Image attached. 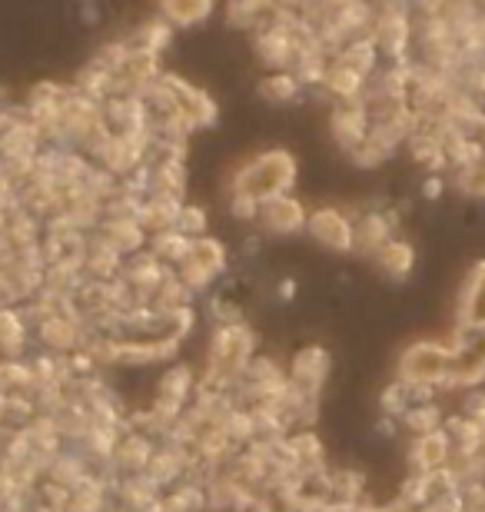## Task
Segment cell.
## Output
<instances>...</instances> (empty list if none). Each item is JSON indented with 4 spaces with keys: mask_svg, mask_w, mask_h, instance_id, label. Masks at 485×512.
Here are the masks:
<instances>
[{
    "mask_svg": "<svg viewBox=\"0 0 485 512\" xmlns=\"http://www.w3.org/2000/svg\"><path fill=\"white\" fill-rule=\"evenodd\" d=\"M306 230L319 247L333 250V253H353L356 250V223L336 207H319L309 213Z\"/></svg>",
    "mask_w": 485,
    "mask_h": 512,
    "instance_id": "cell-6",
    "label": "cell"
},
{
    "mask_svg": "<svg viewBox=\"0 0 485 512\" xmlns=\"http://www.w3.org/2000/svg\"><path fill=\"white\" fill-rule=\"evenodd\" d=\"M299 90H303V84H299V77L293 70H270V74L260 80V94L263 100H270V104H293L299 97Z\"/></svg>",
    "mask_w": 485,
    "mask_h": 512,
    "instance_id": "cell-17",
    "label": "cell"
},
{
    "mask_svg": "<svg viewBox=\"0 0 485 512\" xmlns=\"http://www.w3.org/2000/svg\"><path fill=\"white\" fill-rule=\"evenodd\" d=\"M466 416L476 419L479 429L485 433V393H479V389H472L469 399H466Z\"/></svg>",
    "mask_w": 485,
    "mask_h": 512,
    "instance_id": "cell-26",
    "label": "cell"
},
{
    "mask_svg": "<svg viewBox=\"0 0 485 512\" xmlns=\"http://www.w3.org/2000/svg\"><path fill=\"white\" fill-rule=\"evenodd\" d=\"M216 0H157L160 17L173 27H196L213 14Z\"/></svg>",
    "mask_w": 485,
    "mask_h": 512,
    "instance_id": "cell-13",
    "label": "cell"
},
{
    "mask_svg": "<svg viewBox=\"0 0 485 512\" xmlns=\"http://www.w3.org/2000/svg\"><path fill=\"white\" fill-rule=\"evenodd\" d=\"M27 343V320L14 306H0V353L7 360H17Z\"/></svg>",
    "mask_w": 485,
    "mask_h": 512,
    "instance_id": "cell-14",
    "label": "cell"
},
{
    "mask_svg": "<svg viewBox=\"0 0 485 512\" xmlns=\"http://www.w3.org/2000/svg\"><path fill=\"white\" fill-rule=\"evenodd\" d=\"M190 256L200 266H206V270H210L213 276H220L226 270V247H223L220 240H213V237H196Z\"/></svg>",
    "mask_w": 485,
    "mask_h": 512,
    "instance_id": "cell-22",
    "label": "cell"
},
{
    "mask_svg": "<svg viewBox=\"0 0 485 512\" xmlns=\"http://www.w3.org/2000/svg\"><path fill=\"white\" fill-rule=\"evenodd\" d=\"M329 370H333V360L323 346H303L290 363V383L306 389V393H319L329 380Z\"/></svg>",
    "mask_w": 485,
    "mask_h": 512,
    "instance_id": "cell-8",
    "label": "cell"
},
{
    "mask_svg": "<svg viewBox=\"0 0 485 512\" xmlns=\"http://www.w3.org/2000/svg\"><path fill=\"white\" fill-rule=\"evenodd\" d=\"M373 260L389 280H406V276L412 273V266H416V250H412V243L392 237L373 253Z\"/></svg>",
    "mask_w": 485,
    "mask_h": 512,
    "instance_id": "cell-11",
    "label": "cell"
},
{
    "mask_svg": "<svg viewBox=\"0 0 485 512\" xmlns=\"http://www.w3.org/2000/svg\"><path fill=\"white\" fill-rule=\"evenodd\" d=\"M339 64L359 70L363 77H373L376 74V60H379V47L373 37H353L349 44L336 54Z\"/></svg>",
    "mask_w": 485,
    "mask_h": 512,
    "instance_id": "cell-15",
    "label": "cell"
},
{
    "mask_svg": "<svg viewBox=\"0 0 485 512\" xmlns=\"http://www.w3.org/2000/svg\"><path fill=\"white\" fill-rule=\"evenodd\" d=\"M449 370H452V346L432 343V340L412 343L399 360V380L409 383V386L446 389Z\"/></svg>",
    "mask_w": 485,
    "mask_h": 512,
    "instance_id": "cell-2",
    "label": "cell"
},
{
    "mask_svg": "<svg viewBox=\"0 0 485 512\" xmlns=\"http://www.w3.org/2000/svg\"><path fill=\"white\" fill-rule=\"evenodd\" d=\"M442 193H446V180H442V173H429L426 183H422V197H426V200H439Z\"/></svg>",
    "mask_w": 485,
    "mask_h": 512,
    "instance_id": "cell-27",
    "label": "cell"
},
{
    "mask_svg": "<svg viewBox=\"0 0 485 512\" xmlns=\"http://www.w3.org/2000/svg\"><path fill=\"white\" fill-rule=\"evenodd\" d=\"M379 406H383V413L389 419H402V413L412 406V393H409V383L396 380L392 386L383 389V399H379Z\"/></svg>",
    "mask_w": 485,
    "mask_h": 512,
    "instance_id": "cell-23",
    "label": "cell"
},
{
    "mask_svg": "<svg viewBox=\"0 0 485 512\" xmlns=\"http://www.w3.org/2000/svg\"><path fill=\"white\" fill-rule=\"evenodd\" d=\"M270 10H276V0H226V17L233 27H260L270 20Z\"/></svg>",
    "mask_w": 485,
    "mask_h": 512,
    "instance_id": "cell-19",
    "label": "cell"
},
{
    "mask_svg": "<svg viewBox=\"0 0 485 512\" xmlns=\"http://www.w3.org/2000/svg\"><path fill=\"white\" fill-rule=\"evenodd\" d=\"M173 40V24L163 17H150L143 20L137 27V34H133V47H143V50H153V54H160L163 47H167Z\"/></svg>",
    "mask_w": 485,
    "mask_h": 512,
    "instance_id": "cell-20",
    "label": "cell"
},
{
    "mask_svg": "<svg viewBox=\"0 0 485 512\" xmlns=\"http://www.w3.org/2000/svg\"><path fill=\"white\" fill-rule=\"evenodd\" d=\"M296 293V283L293 280H283V286H280V296L286 300V296H293Z\"/></svg>",
    "mask_w": 485,
    "mask_h": 512,
    "instance_id": "cell-28",
    "label": "cell"
},
{
    "mask_svg": "<svg viewBox=\"0 0 485 512\" xmlns=\"http://www.w3.org/2000/svg\"><path fill=\"white\" fill-rule=\"evenodd\" d=\"M456 187H459L462 193H466V197L485 200V160L476 163V167L456 170Z\"/></svg>",
    "mask_w": 485,
    "mask_h": 512,
    "instance_id": "cell-25",
    "label": "cell"
},
{
    "mask_svg": "<svg viewBox=\"0 0 485 512\" xmlns=\"http://www.w3.org/2000/svg\"><path fill=\"white\" fill-rule=\"evenodd\" d=\"M183 469H187V456H183L180 449L167 446V449H157V453H153L150 466H147V476L157 486H170L183 476Z\"/></svg>",
    "mask_w": 485,
    "mask_h": 512,
    "instance_id": "cell-18",
    "label": "cell"
},
{
    "mask_svg": "<svg viewBox=\"0 0 485 512\" xmlns=\"http://www.w3.org/2000/svg\"><path fill=\"white\" fill-rule=\"evenodd\" d=\"M452 370L446 389H472L485 380V323H459L452 336Z\"/></svg>",
    "mask_w": 485,
    "mask_h": 512,
    "instance_id": "cell-3",
    "label": "cell"
},
{
    "mask_svg": "<svg viewBox=\"0 0 485 512\" xmlns=\"http://www.w3.org/2000/svg\"><path fill=\"white\" fill-rule=\"evenodd\" d=\"M256 220L270 233H276V237H286V233L306 230L309 210L296 197H290V190H283V193H270V197L260 200V217Z\"/></svg>",
    "mask_w": 485,
    "mask_h": 512,
    "instance_id": "cell-7",
    "label": "cell"
},
{
    "mask_svg": "<svg viewBox=\"0 0 485 512\" xmlns=\"http://www.w3.org/2000/svg\"><path fill=\"white\" fill-rule=\"evenodd\" d=\"M396 213H383V210H369L356 220V250L373 256L386 240H392V230H396Z\"/></svg>",
    "mask_w": 485,
    "mask_h": 512,
    "instance_id": "cell-10",
    "label": "cell"
},
{
    "mask_svg": "<svg viewBox=\"0 0 485 512\" xmlns=\"http://www.w3.org/2000/svg\"><path fill=\"white\" fill-rule=\"evenodd\" d=\"M329 130H333V140L346 153L363 147L369 130H373V110H369L366 97L339 100V104L333 107V117H329Z\"/></svg>",
    "mask_w": 485,
    "mask_h": 512,
    "instance_id": "cell-5",
    "label": "cell"
},
{
    "mask_svg": "<svg viewBox=\"0 0 485 512\" xmlns=\"http://www.w3.org/2000/svg\"><path fill=\"white\" fill-rule=\"evenodd\" d=\"M296 183V160L286 150H266L256 157H246L233 170L230 193H253V197H270L283 193Z\"/></svg>",
    "mask_w": 485,
    "mask_h": 512,
    "instance_id": "cell-1",
    "label": "cell"
},
{
    "mask_svg": "<svg viewBox=\"0 0 485 512\" xmlns=\"http://www.w3.org/2000/svg\"><path fill=\"white\" fill-rule=\"evenodd\" d=\"M409 459H412V469H416V473H432V469L449 466L452 463V439L446 433V426L416 436V443L409 449Z\"/></svg>",
    "mask_w": 485,
    "mask_h": 512,
    "instance_id": "cell-9",
    "label": "cell"
},
{
    "mask_svg": "<svg viewBox=\"0 0 485 512\" xmlns=\"http://www.w3.org/2000/svg\"><path fill=\"white\" fill-rule=\"evenodd\" d=\"M402 426L409 429V433H416V436H422V433H432V429H439V426H446L442 423V409L432 403H412L406 413H402V419H399Z\"/></svg>",
    "mask_w": 485,
    "mask_h": 512,
    "instance_id": "cell-21",
    "label": "cell"
},
{
    "mask_svg": "<svg viewBox=\"0 0 485 512\" xmlns=\"http://www.w3.org/2000/svg\"><path fill=\"white\" fill-rule=\"evenodd\" d=\"M459 323H485V260L472 266L459 293Z\"/></svg>",
    "mask_w": 485,
    "mask_h": 512,
    "instance_id": "cell-12",
    "label": "cell"
},
{
    "mask_svg": "<svg viewBox=\"0 0 485 512\" xmlns=\"http://www.w3.org/2000/svg\"><path fill=\"white\" fill-rule=\"evenodd\" d=\"M150 247H153V256H157V260L180 266L190 256V250H193V237H187V233L177 230V227H173V230H160V233H153Z\"/></svg>",
    "mask_w": 485,
    "mask_h": 512,
    "instance_id": "cell-16",
    "label": "cell"
},
{
    "mask_svg": "<svg viewBox=\"0 0 485 512\" xmlns=\"http://www.w3.org/2000/svg\"><path fill=\"white\" fill-rule=\"evenodd\" d=\"M373 37L379 54H386L392 60H402L406 57V50L412 44V20L406 14V7L399 4V0H386V7L379 10L376 20H373Z\"/></svg>",
    "mask_w": 485,
    "mask_h": 512,
    "instance_id": "cell-4",
    "label": "cell"
},
{
    "mask_svg": "<svg viewBox=\"0 0 485 512\" xmlns=\"http://www.w3.org/2000/svg\"><path fill=\"white\" fill-rule=\"evenodd\" d=\"M206 223H210V217H206L203 207H196V203H183L180 207V217H177V230H183L187 237H206Z\"/></svg>",
    "mask_w": 485,
    "mask_h": 512,
    "instance_id": "cell-24",
    "label": "cell"
}]
</instances>
